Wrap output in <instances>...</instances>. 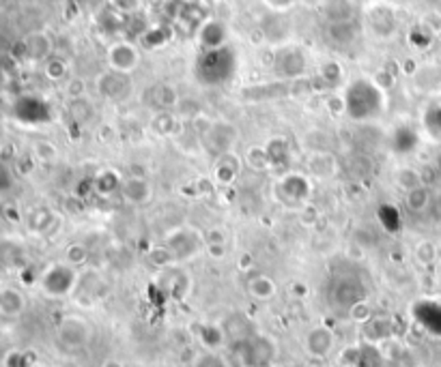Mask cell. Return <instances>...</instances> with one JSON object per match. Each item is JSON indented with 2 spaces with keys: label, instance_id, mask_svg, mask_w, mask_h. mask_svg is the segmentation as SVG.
Wrapping results in <instances>:
<instances>
[{
  "label": "cell",
  "instance_id": "6da1fadb",
  "mask_svg": "<svg viewBox=\"0 0 441 367\" xmlns=\"http://www.w3.org/2000/svg\"><path fill=\"white\" fill-rule=\"evenodd\" d=\"M343 97H345V112L356 120L375 118L383 112V105H385L381 86L368 78L353 80L345 88Z\"/></svg>",
  "mask_w": 441,
  "mask_h": 367
},
{
  "label": "cell",
  "instance_id": "7a4b0ae2",
  "mask_svg": "<svg viewBox=\"0 0 441 367\" xmlns=\"http://www.w3.org/2000/svg\"><path fill=\"white\" fill-rule=\"evenodd\" d=\"M196 78L207 86L227 84L237 71V54L231 46L215 50H202L196 60Z\"/></svg>",
  "mask_w": 441,
  "mask_h": 367
},
{
  "label": "cell",
  "instance_id": "3957f363",
  "mask_svg": "<svg viewBox=\"0 0 441 367\" xmlns=\"http://www.w3.org/2000/svg\"><path fill=\"white\" fill-rule=\"evenodd\" d=\"M271 67L276 71L278 78L282 80H299L306 75L308 69V56L299 46L293 43H282L276 48L274 52V60Z\"/></svg>",
  "mask_w": 441,
  "mask_h": 367
},
{
  "label": "cell",
  "instance_id": "277c9868",
  "mask_svg": "<svg viewBox=\"0 0 441 367\" xmlns=\"http://www.w3.org/2000/svg\"><path fill=\"white\" fill-rule=\"evenodd\" d=\"M276 358V344L265 335H252L239 341V361L244 367H269Z\"/></svg>",
  "mask_w": 441,
  "mask_h": 367
},
{
  "label": "cell",
  "instance_id": "5b68a950",
  "mask_svg": "<svg viewBox=\"0 0 441 367\" xmlns=\"http://www.w3.org/2000/svg\"><path fill=\"white\" fill-rule=\"evenodd\" d=\"M78 286V275L73 267L69 265H52L43 275H41V288L50 297H67L73 288Z\"/></svg>",
  "mask_w": 441,
  "mask_h": 367
},
{
  "label": "cell",
  "instance_id": "8992f818",
  "mask_svg": "<svg viewBox=\"0 0 441 367\" xmlns=\"http://www.w3.org/2000/svg\"><path fill=\"white\" fill-rule=\"evenodd\" d=\"M108 65L117 73L130 75L140 65V52L132 41H117L108 50Z\"/></svg>",
  "mask_w": 441,
  "mask_h": 367
},
{
  "label": "cell",
  "instance_id": "52a82bcc",
  "mask_svg": "<svg viewBox=\"0 0 441 367\" xmlns=\"http://www.w3.org/2000/svg\"><path fill=\"white\" fill-rule=\"evenodd\" d=\"M366 22L379 39H390L396 33V11L388 3H375L366 11Z\"/></svg>",
  "mask_w": 441,
  "mask_h": 367
},
{
  "label": "cell",
  "instance_id": "ba28073f",
  "mask_svg": "<svg viewBox=\"0 0 441 367\" xmlns=\"http://www.w3.org/2000/svg\"><path fill=\"white\" fill-rule=\"evenodd\" d=\"M58 341L67 348V350H78L82 348L88 337H90V326L86 324V320L82 318H76V316H69L61 322L58 326Z\"/></svg>",
  "mask_w": 441,
  "mask_h": 367
},
{
  "label": "cell",
  "instance_id": "9c48e42d",
  "mask_svg": "<svg viewBox=\"0 0 441 367\" xmlns=\"http://www.w3.org/2000/svg\"><path fill=\"white\" fill-rule=\"evenodd\" d=\"M207 136L211 149L219 155L231 153V149L237 142V129L229 122H209L207 132H202V138Z\"/></svg>",
  "mask_w": 441,
  "mask_h": 367
},
{
  "label": "cell",
  "instance_id": "30bf717a",
  "mask_svg": "<svg viewBox=\"0 0 441 367\" xmlns=\"http://www.w3.org/2000/svg\"><path fill=\"white\" fill-rule=\"evenodd\" d=\"M306 352L310 358H325L334 348V333L327 326H314L306 335Z\"/></svg>",
  "mask_w": 441,
  "mask_h": 367
},
{
  "label": "cell",
  "instance_id": "8fae6325",
  "mask_svg": "<svg viewBox=\"0 0 441 367\" xmlns=\"http://www.w3.org/2000/svg\"><path fill=\"white\" fill-rule=\"evenodd\" d=\"M227 26L219 20H207L198 26V41L202 46V50H215L227 46Z\"/></svg>",
  "mask_w": 441,
  "mask_h": 367
},
{
  "label": "cell",
  "instance_id": "7c38bea8",
  "mask_svg": "<svg viewBox=\"0 0 441 367\" xmlns=\"http://www.w3.org/2000/svg\"><path fill=\"white\" fill-rule=\"evenodd\" d=\"M327 39L332 41L338 48H347L351 43H356L358 35H360V26L356 20L349 22H329L327 24Z\"/></svg>",
  "mask_w": 441,
  "mask_h": 367
},
{
  "label": "cell",
  "instance_id": "4fadbf2b",
  "mask_svg": "<svg viewBox=\"0 0 441 367\" xmlns=\"http://www.w3.org/2000/svg\"><path fill=\"white\" fill-rule=\"evenodd\" d=\"M24 309H26V299L18 288H14V286L0 288V316L18 318L24 314Z\"/></svg>",
  "mask_w": 441,
  "mask_h": 367
},
{
  "label": "cell",
  "instance_id": "5bb4252c",
  "mask_svg": "<svg viewBox=\"0 0 441 367\" xmlns=\"http://www.w3.org/2000/svg\"><path fill=\"white\" fill-rule=\"evenodd\" d=\"M121 193L132 204H147L153 196V187L142 176H130L121 185Z\"/></svg>",
  "mask_w": 441,
  "mask_h": 367
},
{
  "label": "cell",
  "instance_id": "9a60e30c",
  "mask_svg": "<svg viewBox=\"0 0 441 367\" xmlns=\"http://www.w3.org/2000/svg\"><path fill=\"white\" fill-rule=\"evenodd\" d=\"M334 303L338 305V307H347V309H351L356 303H360V301H364V288H362V284L360 282H356V280H343L341 284H338V288L334 290Z\"/></svg>",
  "mask_w": 441,
  "mask_h": 367
},
{
  "label": "cell",
  "instance_id": "2e32d148",
  "mask_svg": "<svg viewBox=\"0 0 441 367\" xmlns=\"http://www.w3.org/2000/svg\"><path fill=\"white\" fill-rule=\"evenodd\" d=\"M97 88L103 97L108 99H119L123 97V92L128 90V75L125 73H117L110 69L108 73H103L99 80H97Z\"/></svg>",
  "mask_w": 441,
  "mask_h": 367
},
{
  "label": "cell",
  "instance_id": "e0dca14e",
  "mask_svg": "<svg viewBox=\"0 0 441 367\" xmlns=\"http://www.w3.org/2000/svg\"><path fill=\"white\" fill-rule=\"evenodd\" d=\"M356 3L353 0H327L323 5V16L329 22H349L356 20Z\"/></svg>",
  "mask_w": 441,
  "mask_h": 367
},
{
  "label": "cell",
  "instance_id": "ac0fdd59",
  "mask_svg": "<svg viewBox=\"0 0 441 367\" xmlns=\"http://www.w3.org/2000/svg\"><path fill=\"white\" fill-rule=\"evenodd\" d=\"M26 52L33 60H48L52 52V41L43 33H35L26 39Z\"/></svg>",
  "mask_w": 441,
  "mask_h": 367
},
{
  "label": "cell",
  "instance_id": "d6986e66",
  "mask_svg": "<svg viewBox=\"0 0 441 367\" xmlns=\"http://www.w3.org/2000/svg\"><path fill=\"white\" fill-rule=\"evenodd\" d=\"M318 80L325 84V88L336 90L343 84V80H345V69L336 60H327L318 69Z\"/></svg>",
  "mask_w": 441,
  "mask_h": 367
},
{
  "label": "cell",
  "instance_id": "ffe728a7",
  "mask_svg": "<svg viewBox=\"0 0 441 367\" xmlns=\"http://www.w3.org/2000/svg\"><path fill=\"white\" fill-rule=\"evenodd\" d=\"M248 292L259 301H269L276 294V282L267 275H256L248 284Z\"/></svg>",
  "mask_w": 441,
  "mask_h": 367
},
{
  "label": "cell",
  "instance_id": "44dd1931",
  "mask_svg": "<svg viewBox=\"0 0 441 367\" xmlns=\"http://www.w3.org/2000/svg\"><path fill=\"white\" fill-rule=\"evenodd\" d=\"M405 206L411 213H424L430 206V191L426 189V185H420L411 191L405 193Z\"/></svg>",
  "mask_w": 441,
  "mask_h": 367
},
{
  "label": "cell",
  "instance_id": "7402d4cb",
  "mask_svg": "<svg viewBox=\"0 0 441 367\" xmlns=\"http://www.w3.org/2000/svg\"><path fill=\"white\" fill-rule=\"evenodd\" d=\"M229 161H231V153H224V155H219V159L215 164V179L222 185H231L239 172V161H235V164H229Z\"/></svg>",
  "mask_w": 441,
  "mask_h": 367
},
{
  "label": "cell",
  "instance_id": "603a6c76",
  "mask_svg": "<svg viewBox=\"0 0 441 367\" xmlns=\"http://www.w3.org/2000/svg\"><path fill=\"white\" fill-rule=\"evenodd\" d=\"M121 185L123 183H121V179L115 170H101L95 179V189L101 196H113L115 191L121 189Z\"/></svg>",
  "mask_w": 441,
  "mask_h": 367
},
{
  "label": "cell",
  "instance_id": "cb8c5ba5",
  "mask_svg": "<svg viewBox=\"0 0 441 367\" xmlns=\"http://www.w3.org/2000/svg\"><path fill=\"white\" fill-rule=\"evenodd\" d=\"M265 151H267V157H269L271 168H284L286 161H289V157H291V153H289V144H286L284 138H276V140H271V142L265 147Z\"/></svg>",
  "mask_w": 441,
  "mask_h": 367
},
{
  "label": "cell",
  "instance_id": "d4e9b609",
  "mask_svg": "<svg viewBox=\"0 0 441 367\" xmlns=\"http://www.w3.org/2000/svg\"><path fill=\"white\" fill-rule=\"evenodd\" d=\"M153 99H155V105L162 107V110H168L172 105L179 103V97H177V90L168 84H160L153 88Z\"/></svg>",
  "mask_w": 441,
  "mask_h": 367
},
{
  "label": "cell",
  "instance_id": "484cf974",
  "mask_svg": "<svg viewBox=\"0 0 441 367\" xmlns=\"http://www.w3.org/2000/svg\"><path fill=\"white\" fill-rule=\"evenodd\" d=\"M394 179H396V185H398L405 193L411 191V189H415V187H420V185H424L420 172H415V170H411V168H400V170L394 174Z\"/></svg>",
  "mask_w": 441,
  "mask_h": 367
},
{
  "label": "cell",
  "instance_id": "4316f807",
  "mask_svg": "<svg viewBox=\"0 0 441 367\" xmlns=\"http://www.w3.org/2000/svg\"><path fill=\"white\" fill-rule=\"evenodd\" d=\"M69 114H71L76 120L86 122L90 116H95V107H93V103H90L86 97H78V99H71V103H69Z\"/></svg>",
  "mask_w": 441,
  "mask_h": 367
},
{
  "label": "cell",
  "instance_id": "83f0119b",
  "mask_svg": "<svg viewBox=\"0 0 441 367\" xmlns=\"http://www.w3.org/2000/svg\"><path fill=\"white\" fill-rule=\"evenodd\" d=\"M86 258H88V252L82 243H71L65 250V265H69V267H80L86 262Z\"/></svg>",
  "mask_w": 441,
  "mask_h": 367
},
{
  "label": "cell",
  "instance_id": "f1b7e54d",
  "mask_svg": "<svg viewBox=\"0 0 441 367\" xmlns=\"http://www.w3.org/2000/svg\"><path fill=\"white\" fill-rule=\"evenodd\" d=\"M151 127H153L155 134H160V136H170V134L175 132V116L168 114V112H162V114H157V116L153 118Z\"/></svg>",
  "mask_w": 441,
  "mask_h": 367
},
{
  "label": "cell",
  "instance_id": "f546056e",
  "mask_svg": "<svg viewBox=\"0 0 441 367\" xmlns=\"http://www.w3.org/2000/svg\"><path fill=\"white\" fill-rule=\"evenodd\" d=\"M415 258H417V262H422V265H432L435 258H437L435 243H430V240H420V243L415 245Z\"/></svg>",
  "mask_w": 441,
  "mask_h": 367
},
{
  "label": "cell",
  "instance_id": "4dcf8cb0",
  "mask_svg": "<svg viewBox=\"0 0 441 367\" xmlns=\"http://www.w3.org/2000/svg\"><path fill=\"white\" fill-rule=\"evenodd\" d=\"M248 164L252 166V170H259V172H265L271 168L269 164V157H267V151L265 149H250L248 151Z\"/></svg>",
  "mask_w": 441,
  "mask_h": 367
},
{
  "label": "cell",
  "instance_id": "1f68e13d",
  "mask_svg": "<svg viewBox=\"0 0 441 367\" xmlns=\"http://www.w3.org/2000/svg\"><path fill=\"white\" fill-rule=\"evenodd\" d=\"M140 39H142V43L147 48H160V46H164L168 41V33H166V28L155 26V28H149Z\"/></svg>",
  "mask_w": 441,
  "mask_h": 367
},
{
  "label": "cell",
  "instance_id": "d6a6232c",
  "mask_svg": "<svg viewBox=\"0 0 441 367\" xmlns=\"http://www.w3.org/2000/svg\"><path fill=\"white\" fill-rule=\"evenodd\" d=\"M110 7H113L119 16H136L140 11V0H110Z\"/></svg>",
  "mask_w": 441,
  "mask_h": 367
},
{
  "label": "cell",
  "instance_id": "836d02e7",
  "mask_svg": "<svg viewBox=\"0 0 441 367\" xmlns=\"http://www.w3.org/2000/svg\"><path fill=\"white\" fill-rule=\"evenodd\" d=\"M430 41H432V35L420 24V26H415L411 33H409V43L413 46V48H420V50H424V48H428L430 46Z\"/></svg>",
  "mask_w": 441,
  "mask_h": 367
},
{
  "label": "cell",
  "instance_id": "e575fe53",
  "mask_svg": "<svg viewBox=\"0 0 441 367\" xmlns=\"http://www.w3.org/2000/svg\"><path fill=\"white\" fill-rule=\"evenodd\" d=\"M35 155L41 159V161H46V164H50V161H54L56 157H58V151H56V147L52 144V142H48V140H39V142H35Z\"/></svg>",
  "mask_w": 441,
  "mask_h": 367
},
{
  "label": "cell",
  "instance_id": "d590c367",
  "mask_svg": "<svg viewBox=\"0 0 441 367\" xmlns=\"http://www.w3.org/2000/svg\"><path fill=\"white\" fill-rule=\"evenodd\" d=\"M46 75L50 80H63L67 75V65L61 58H48L46 60Z\"/></svg>",
  "mask_w": 441,
  "mask_h": 367
},
{
  "label": "cell",
  "instance_id": "8d00e7d4",
  "mask_svg": "<svg viewBox=\"0 0 441 367\" xmlns=\"http://www.w3.org/2000/svg\"><path fill=\"white\" fill-rule=\"evenodd\" d=\"M432 37L441 35V14L439 11H426L422 16V22H420Z\"/></svg>",
  "mask_w": 441,
  "mask_h": 367
},
{
  "label": "cell",
  "instance_id": "74e56055",
  "mask_svg": "<svg viewBox=\"0 0 441 367\" xmlns=\"http://www.w3.org/2000/svg\"><path fill=\"white\" fill-rule=\"evenodd\" d=\"M202 238H204V248H209V245H227V230L219 225L209 228Z\"/></svg>",
  "mask_w": 441,
  "mask_h": 367
},
{
  "label": "cell",
  "instance_id": "f35d334b",
  "mask_svg": "<svg viewBox=\"0 0 441 367\" xmlns=\"http://www.w3.org/2000/svg\"><path fill=\"white\" fill-rule=\"evenodd\" d=\"M349 316L353 318V320H360V322H368L370 318H373V309H370V305L366 303V299L364 301H360V303H356L351 309H349Z\"/></svg>",
  "mask_w": 441,
  "mask_h": 367
},
{
  "label": "cell",
  "instance_id": "ab89813d",
  "mask_svg": "<svg viewBox=\"0 0 441 367\" xmlns=\"http://www.w3.org/2000/svg\"><path fill=\"white\" fill-rule=\"evenodd\" d=\"M194 367H227V363H224L222 356H217L215 352H204L196 358Z\"/></svg>",
  "mask_w": 441,
  "mask_h": 367
},
{
  "label": "cell",
  "instance_id": "60d3db41",
  "mask_svg": "<svg viewBox=\"0 0 441 367\" xmlns=\"http://www.w3.org/2000/svg\"><path fill=\"white\" fill-rule=\"evenodd\" d=\"M202 341L209 346V348H217L222 344V329L217 326H204L202 329Z\"/></svg>",
  "mask_w": 441,
  "mask_h": 367
},
{
  "label": "cell",
  "instance_id": "b9f144b4",
  "mask_svg": "<svg viewBox=\"0 0 441 367\" xmlns=\"http://www.w3.org/2000/svg\"><path fill=\"white\" fill-rule=\"evenodd\" d=\"M325 105H327V110L332 112V114H343V112H345V97H343V95L332 92V95L327 97Z\"/></svg>",
  "mask_w": 441,
  "mask_h": 367
},
{
  "label": "cell",
  "instance_id": "7bdbcfd3",
  "mask_svg": "<svg viewBox=\"0 0 441 367\" xmlns=\"http://www.w3.org/2000/svg\"><path fill=\"white\" fill-rule=\"evenodd\" d=\"M14 187V176L5 164H0V193H5Z\"/></svg>",
  "mask_w": 441,
  "mask_h": 367
},
{
  "label": "cell",
  "instance_id": "ee69618b",
  "mask_svg": "<svg viewBox=\"0 0 441 367\" xmlns=\"http://www.w3.org/2000/svg\"><path fill=\"white\" fill-rule=\"evenodd\" d=\"M84 90H86V86H84V82L82 80H69L67 82V95H69V99H78V97H84Z\"/></svg>",
  "mask_w": 441,
  "mask_h": 367
},
{
  "label": "cell",
  "instance_id": "f6af8a7d",
  "mask_svg": "<svg viewBox=\"0 0 441 367\" xmlns=\"http://www.w3.org/2000/svg\"><path fill=\"white\" fill-rule=\"evenodd\" d=\"M265 5L271 11H286L295 5V0H265Z\"/></svg>",
  "mask_w": 441,
  "mask_h": 367
},
{
  "label": "cell",
  "instance_id": "bcb514c9",
  "mask_svg": "<svg viewBox=\"0 0 441 367\" xmlns=\"http://www.w3.org/2000/svg\"><path fill=\"white\" fill-rule=\"evenodd\" d=\"M207 252L211 254V258H224L227 248H224V245H209Z\"/></svg>",
  "mask_w": 441,
  "mask_h": 367
},
{
  "label": "cell",
  "instance_id": "7dc6e473",
  "mask_svg": "<svg viewBox=\"0 0 441 367\" xmlns=\"http://www.w3.org/2000/svg\"><path fill=\"white\" fill-rule=\"evenodd\" d=\"M306 5H310V7H323L327 0H303Z\"/></svg>",
  "mask_w": 441,
  "mask_h": 367
},
{
  "label": "cell",
  "instance_id": "c3c4849f",
  "mask_svg": "<svg viewBox=\"0 0 441 367\" xmlns=\"http://www.w3.org/2000/svg\"><path fill=\"white\" fill-rule=\"evenodd\" d=\"M181 5H192V3H198V0H179Z\"/></svg>",
  "mask_w": 441,
  "mask_h": 367
},
{
  "label": "cell",
  "instance_id": "681fc988",
  "mask_svg": "<svg viewBox=\"0 0 441 367\" xmlns=\"http://www.w3.org/2000/svg\"><path fill=\"white\" fill-rule=\"evenodd\" d=\"M269 367H282V365H278V363H274V365H269Z\"/></svg>",
  "mask_w": 441,
  "mask_h": 367
},
{
  "label": "cell",
  "instance_id": "f907efd6",
  "mask_svg": "<svg viewBox=\"0 0 441 367\" xmlns=\"http://www.w3.org/2000/svg\"><path fill=\"white\" fill-rule=\"evenodd\" d=\"M439 107H441V99H439Z\"/></svg>",
  "mask_w": 441,
  "mask_h": 367
}]
</instances>
